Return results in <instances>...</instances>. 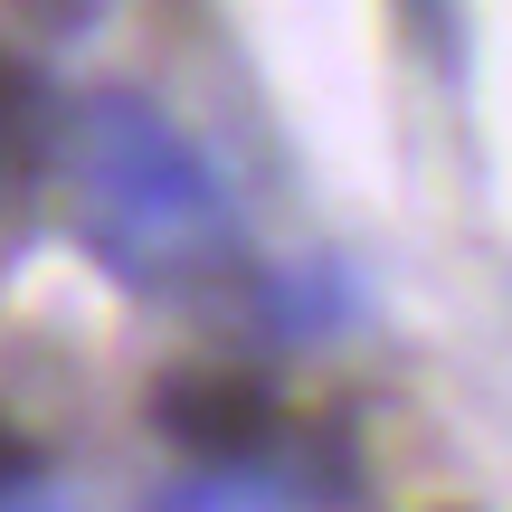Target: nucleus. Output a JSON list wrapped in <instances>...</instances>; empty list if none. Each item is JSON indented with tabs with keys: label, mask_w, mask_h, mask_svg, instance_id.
Returning a JSON list of instances; mask_svg holds the SVG:
<instances>
[{
	"label": "nucleus",
	"mask_w": 512,
	"mask_h": 512,
	"mask_svg": "<svg viewBox=\"0 0 512 512\" xmlns=\"http://www.w3.org/2000/svg\"><path fill=\"white\" fill-rule=\"evenodd\" d=\"M152 427L200 465H256L275 446V389L247 370H171L152 389Z\"/></svg>",
	"instance_id": "2"
},
{
	"label": "nucleus",
	"mask_w": 512,
	"mask_h": 512,
	"mask_svg": "<svg viewBox=\"0 0 512 512\" xmlns=\"http://www.w3.org/2000/svg\"><path fill=\"white\" fill-rule=\"evenodd\" d=\"M19 484H29V437L0 418V494H19Z\"/></svg>",
	"instance_id": "6"
},
{
	"label": "nucleus",
	"mask_w": 512,
	"mask_h": 512,
	"mask_svg": "<svg viewBox=\"0 0 512 512\" xmlns=\"http://www.w3.org/2000/svg\"><path fill=\"white\" fill-rule=\"evenodd\" d=\"M0 512H67L57 494H29V484H19V494H0Z\"/></svg>",
	"instance_id": "7"
},
{
	"label": "nucleus",
	"mask_w": 512,
	"mask_h": 512,
	"mask_svg": "<svg viewBox=\"0 0 512 512\" xmlns=\"http://www.w3.org/2000/svg\"><path fill=\"white\" fill-rule=\"evenodd\" d=\"M76 209L86 247L124 285H190L228 256V190L152 95H86L76 105Z\"/></svg>",
	"instance_id": "1"
},
{
	"label": "nucleus",
	"mask_w": 512,
	"mask_h": 512,
	"mask_svg": "<svg viewBox=\"0 0 512 512\" xmlns=\"http://www.w3.org/2000/svg\"><path fill=\"white\" fill-rule=\"evenodd\" d=\"M29 152H38V86H29V67L0 48V181H19Z\"/></svg>",
	"instance_id": "4"
},
{
	"label": "nucleus",
	"mask_w": 512,
	"mask_h": 512,
	"mask_svg": "<svg viewBox=\"0 0 512 512\" xmlns=\"http://www.w3.org/2000/svg\"><path fill=\"white\" fill-rule=\"evenodd\" d=\"M152 512H304V494L285 475H266V465H209V475L171 484Z\"/></svg>",
	"instance_id": "3"
},
{
	"label": "nucleus",
	"mask_w": 512,
	"mask_h": 512,
	"mask_svg": "<svg viewBox=\"0 0 512 512\" xmlns=\"http://www.w3.org/2000/svg\"><path fill=\"white\" fill-rule=\"evenodd\" d=\"M0 10H10L19 29H38V38H76V29H95L105 0H0Z\"/></svg>",
	"instance_id": "5"
}]
</instances>
